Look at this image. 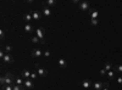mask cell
Here are the masks:
<instances>
[{
	"instance_id": "cell-16",
	"label": "cell",
	"mask_w": 122,
	"mask_h": 90,
	"mask_svg": "<svg viewBox=\"0 0 122 90\" xmlns=\"http://www.w3.org/2000/svg\"><path fill=\"white\" fill-rule=\"evenodd\" d=\"M103 68L105 69L106 72H110V71H112V68H114V65L111 63L110 61H107V62H105V63H104V67H103Z\"/></svg>"
},
{
	"instance_id": "cell-26",
	"label": "cell",
	"mask_w": 122,
	"mask_h": 90,
	"mask_svg": "<svg viewBox=\"0 0 122 90\" xmlns=\"http://www.w3.org/2000/svg\"><path fill=\"white\" fill-rule=\"evenodd\" d=\"M99 23H100L99 19H90V24L92 26H98Z\"/></svg>"
},
{
	"instance_id": "cell-10",
	"label": "cell",
	"mask_w": 122,
	"mask_h": 90,
	"mask_svg": "<svg viewBox=\"0 0 122 90\" xmlns=\"http://www.w3.org/2000/svg\"><path fill=\"white\" fill-rule=\"evenodd\" d=\"M43 51L40 49H32V57H34V58H40L43 56Z\"/></svg>"
},
{
	"instance_id": "cell-21",
	"label": "cell",
	"mask_w": 122,
	"mask_h": 90,
	"mask_svg": "<svg viewBox=\"0 0 122 90\" xmlns=\"http://www.w3.org/2000/svg\"><path fill=\"white\" fill-rule=\"evenodd\" d=\"M4 51H5V54H10L12 51V46L11 45H5L4 46Z\"/></svg>"
},
{
	"instance_id": "cell-22",
	"label": "cell",
	"mask_w": 122,
	"mask_h": 90,
	"mask_svg": "<svg viewBox=\"0 0 122 90\" xmlns=\"http://www.w3.org/2000/svg\"><path fill=\"white\" fill-rule=\"evenodd\" d=\"M30 42H32L33 44H38V43H40V40H39V38H38L37 35H33L32 38H30Z\"/></svg>"
},
{
	"instance_id": "cell-20",
	"label": "cell",
	"mask_w": 122,
	"mask_h": 90,
	"mask_svg": "<svg viewBox=\"0 0 122 90\" xmlns=\"http://www.w3.org/2000/svg\"><path fill=\"white\" fill-rule=\"evenodd\" d=\"M112 71L115 73H122V65H114Z\"/></svg>"
},
{
	"instance_id": "cell-8",
	"label": "cell",
	"mask_w": 122,
	"mask_h": 90,
	"mask_svg": "<svg viewBox=\"0 0 122 90\" xmlns=\"http://www.w3.org/2000/svg\"><path fill=\"white\" fill-rule=\"evenodd\" d=\"M78 7H79L81 11H89V10H90V5H89L88 1H81Z\"/></svg>"
},
{
	"instance_id": "cell-5",
	"label": "cell",
	"mask_w": 122,
	"mask_h": 90,
	"mask_svg": "<svg viewBox=\"0 0 122 90\" xmlns=\"http://www.w3.org/2000/svg\"><path fill=\"white\" fill-rule=\"evenodd\" d=\"M42 15L44 16V17H46V18H49V17H51L53 16V10L50 9V7H48V6H44V5H42Z\"/></svg>"
},
{
	"instance_id": "cell-17",
	"label": "cell",
	"mask_w": 122,
	"mask_h": 90,
	"mask_svg": "<svg viewBox=\"0 0 122 90\" xmlns=\"http://www.w3.org/2000/svg\"><path fill=\"white\" fill-rule=\"evenodd\" d=\"M42 5H44V6H48V7H50V9H51L53 6H55V5H56V1H55V0H46V1H45V3H43Z\"/></svg>"
},
{
	"instance_id": "cell-19",
	"label": "cell",
	"mask_w": 122,
	"mask_h": 90,
	"mask_svg": "<svg viewBox=\"0 0 122 90\" xmlns=\"http://www.w3.org/2000/svg\"><path fill=\"white\" fill-rule=\"evenodd\" d=\"M25 81L26 79H23L22 77H17V78H15V84L16 85H25Z\"/></svg>"
},
{
	"instance_id": "cell-6",
	"label": "cell",
	"mask_w": 122,
	"mask_h": 90,
	"mask_svg": "<svg viewBox=\"0 0 122 90\" xmlns=\"http://www.w3.org/2000/svg\"><path fill=\"white\" fill-rule=\"evenodd\" d=\"M30 15H32L33 19H36V21H39V19H42L43 15H42V11H39V10H30Z\"/></svg>"
},
{
	"instance_id": "cell-9",
	"label": "cell",
	"mask_w": 122,
	"mask_h": 90,
	"mask_svg": "<svg viewBox=\"0 0 122 90\" xmlns=\"http://www.w3.org/2000/svg\"><path fill=\"white\" fill-rule=\"evenodd\" d=\"M1 61H3L4 65H11V63L14 62V57L10 55V54H6V55L4 56V58L1 60Z\"/></svg>"
},
{
	"instance_id": "cell-4",
	"label": "cell",
	"mask_w": 122,
	"mask_h": 90,
	"mask_svg": "<svg viewBox=\"0 0 122 90\" xmlns=\"http://www.w3.org/2000/svg\"><path fill=\"white\" fill-rule=\"evenodd\" d=\"M92 88H94L95 90H103L104 88H109V83L107 82H94Z\"/></svg>"
},
{
	"instance_id": "cell-23",
	"label": "cell",
	"mask_w": 122,
	"mask_h": 90,
	"mask_svg": "<svg viewBox=\"0 0 122 90\" xmlns=\"http://www.w3.org/2000/svg\"><path fill=\"white\" fill-rule=\"evenodd\" d=\"M115 74H116V73H115L114 71H110V72L106 73V77H107L109 79H114V78H115Z\"/></svg>"
},
{
	"instance_id": "cell-2",
	"label": "cell",
	"mask_w": 122,
	"mask_h": 90,
	"mask_svg": "<svg viewBox=\"0 0 122 90\" xmlns=\"http://www.w3.org/2000/svg\"><path fill=\"white\" fill-rule=\"evenodd\" d=\"M36 35L39 38V40H40V43L42 44H44L45 43V29L43 28V27H39V28H37V31H36Z\"/></svg>"
},
{
	"instance_id": "cell-24",
	"label": "cell",
	"mask_w": 122,
	"mask_h": 90,
	"mask_svg": "<svg viewBox=\"0 0 122 90\" xmlns=\"http://www.w3.org/2000/svg\"><path fill=\"white\" fill-rule=\"evenodd\" d=\"M43 56H44L45 58H50V57H51V51H50V50H45L44 54H43Z\"/></svg>"
},
{
	"instance_id": "cell-31",
	"label": "cell",
	"mask_w": 122,
	"mask_h": 90,
	"mask_svg": "<svg viewBox=\"0 0 122 90\" xmlns=\"http://www.w3.org/2000/svg\"><path fill=\"white\" fill-rule=\"evenodd\" d=\"M116 82H117L120 85H122V76H120V77H117V78H116Z\"/></svg>"
},
{
	"instance_id": "cell-29",
	"label": "cell",
	"mask_w": 122,
	"mask_h": 90,
	"mask_svg": "<svg viewBox=\"0 0 122 90\" xmlns=\"http://www.w3.org/2000/svg\"><path fill=\"white\" fill-rule=\"evenodd\" d=\"M0 38H1V40H3V39H5V32H4V29H0Z\"/></svg>"
},
{
	"instance_id": "cell-32",
	"label": "cell",
	"mask_w": 122,
	"mask_h": 90,
	"mask_svg": "<svg viewBox=\"0 0 122 90\" xmlns=\"http://www.w3.org/2000/svg\"><path fill=\"white\" fill-rule=\"evenodd\" d=\"M103 90H110V89H109V88H104Z\"/></svg>"
},
{
	"instance_id": "cell-28",
	"label": "cell",
	"mask_w": 122,
	"mask_h": 90,
	"mask_svg": "<svg viewBox=\"0 0 122 90\" xmlns=\"http://www.w3.org/2000/svg\"><path fill=\"white\" fill-rule=\"evenodd\" d=\"M37 77H39L38 73H37V72H32V74H30V79H32V81H36Z\"/></svg>"
},
{
	"instance_id": "cell-25",
	"label": "cell",
	"mask_w": 122,
	"mask_h": 90,
	"mask_svg": "<svg viewBox=\"0 0 122 90\" xmlns=\"http://www.w3.org/2000/svg\"><path fill=\"white\" fill-rule=\"evenodd\" d=\"M1 90H14V86L12 85H3Z\"/></svg>"
},
{
	"instance_id": "cell-12",
	"label": "cell",
	"mask_w": 122,
	"mask_h": 90,
	"mask_svg": "<svg viewBox=\"0 0 122 90\" xmlns=\"http://www.w3.org/2000/svg\"><path fill=\"white\" fill-rule=\"evenodd\" d=\"M57 65H59L60 68H62V69H66V68H67V61H66L65 58H59Z\"/></svg>"
},
{
	"instance_id": "cell-27",
	"label": "cell",
	"mask_w": 122,
	"mask_h": 90,
	"mask_svg": "<svg viewBox=\"0 0 122 90\" xmlns=\"http://www.w3.org/2000/svg\"><path fill=\"white\" fill-rule=\"evenodd\" d=\"M14 90H25V86L23 85H14Z\"/></svg>"
},
{
	"instance_id": "cell-13",
	"label": "cell",
	"mask_w": 122,
	"mask_h": 90,
	"mask_svg": "<svg viewBox=\"0 0 122 90\" xmlns=\"http://www.w3.org/2000/svg\"><path fill=\"white\" fill-rule=\"evenodd\" d=\"M23 86L27 88V89H33V86H34V82L32 81V79H26Z\"/></svg>"
},
{
	"instance_id": "cell-14",
	"label": "cell",
	"mask_w": 122,
	"mask_h": 90,
	"mask_svg": "<svg viewBox=\"0 0 122 90\" xmlns=\"http://www.w3.org/2000/svg\"><path fill=\"white\" fill-rule=\"evenodd\" d=\"M33 19V17H32V15H30V12L29 11H27L25 15H23V21L26 22V23H30V21Z\"/></svg>"
},
{
	"instance_id": "cell-1",
	"label": "cell",
	"mask_w": 122,
	"mask_h": 90,
	"mask_svg": "<svg viewBox=\"0 0 122 90\" xmlns=\"http://www.w3.org/2000/svg\"><path fill=\"white\" fill-rule=\"evenodd\" d=\"M0 83H1V86L3 85H15V77L12 76V73L7 72L5 76H3L0 78Z\"/></svg>"
},
{
	"instance_id": "cell-18",
	"label": "cell",
	"mask_w": 122,
	"mask_h": 90,
	"mask_svg": "<svg viewBox=\"0 0 122 90\" xmlns=\"http://www.w3.org/2000/svg\"><path fill=\"white\" fill-rule=\"evenodd\" d=\"M25 31H26L27 33H32V32L34 31L33 24H30V23H26V24H25Z\"/></svg>"
},
{
	"instance_id": "cell-15",
	"label": "cell",
	"mask_w": 122,
	"mask_h": 90,
	"mask_svg": "<svg viewBox=\"0 0 122 90\" xmlns=\"http://www.w3.org/2000/svg\"><path fill=\"white\" fill-rule=\"evenodd\" d=\"M30 74H32V72L28 71V69H23L22 73H21V77L23 79H30Z\"/></svg>"
},
{
	"instance_id": "cell-30",
	"label": "cell",
	"mask_w": 122,
	"mask_h": 90,
	"mask_svg": "<svg viewBox=\"0 0 122 90\" xmlns=\"http://www.w3.org/2000/svg\"><path fill=\"white\" fill-rule=\"evenodd\" d=\"M106 73H107V72L105 71L104 68H101V69H100V76H101V77H104V76H106Z\"/></svg>"
},
{
	"instance_id": "cell-3",
	"label": "cell",
	"mask_w": 122,
	"mask_h": 90,
	"mask_svg": "<svg viewBox=\"0 0 122 90\" xmlns=\"http://www.w3.org/2000/svg\"><path fill=\"white\" fill-rule=\"evenodd\" d=\"M36 72L38 73V76H39L40 78H44V77L48 76V69L40 67V65H38V63L36 65Z\"/></svg>"
},
{
	"instance_id": "cell-7",
	"label": "cell",
	"mask_w": 122,
	"mask_h": 90,
	"mask_svg": "<svg viewBox=\"0 0 122 90\" xmlns=\"http://www.w3.org/2000/svg\"><path fill=\"white\" fill-rule=\"evenodd\" d=\"M79 84L82 85V88H86V89L93 86V82L90 79H82V81H79Z\"/></svg>"
},
{
	"instance_id": "cell-11",
	"label": "cell",
	"mask_w": 122,
	"mask_h": 90,
	"mask_svg": "<svg viewBox=\"0 0 122 90\" xmlns=\"http://www.w3.org/2000/svg\"><path fill=\"white\" fill-rule=\"evenodd\" d=\"M89 15H90V19H99V11L97 9H90Z\"/></svg>"
}]
</instances>
